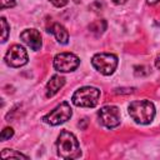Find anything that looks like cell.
Returning <instances> with one entry per match:
<instances>
[{
  "instance_id": "52a82bcc",
  "label": "cell",
  "mask_w": 160,
  "mask_h": 160,
  "mask_svg": "<svg viewBox=\"0 0 160 160\" xmlns=\"http://www.w3.org/2000/svg\"><path fill=\"white\" fill-rule=\"evenodd\" d=\"M98 118L100 124L106 129H114L120 125V111L114 105L102 106L98 111Z\"/></svg>"
},
{
  "instance_id": "7c38bea8",
  "label": "cell",
  "mask_w": 160,
  "mask_h": 160,
  "mask_svg": "<svg viewBox=\"0 0 160 160\" xmlns=\"http://www.w3.org/2000/svg\"><path fill=\"white\" fill-rule=\"evenodd\" d=\"M89 30L95 35H100L106 30V21L104 19L95 20L89 25Z\"/></svg>"
},
{
  "instance_id": "5b68a950",
  "label": "cell",
  "mask_w": 160,
  "mask_h": 160,
  "mask_svg": "<svg viewBox=\"0 0 160 160\" xmlns=\"http://www.w3.org/2000/svg\"><path fill=\"white\" fill-rule=\"evenodd\" d=\"M71 115H72V110L70 108V104L64 101L59 104L55 109H52L49 114H46L42 118V121L51 126H56V125H60L68 121L71 118Z\"/></svg>"
},
{
  "instance_id": "e0dca14e",
  "label": "cell",
  "mask_w": 160,
  "mask_h": 160,
  "mask_svg": "<svg viewBox=\"0 0 160 160\" xmlns=\"http://www.w3.org/2000/svg\"><path fill=\"white\" fill-rule=\"evenodd\" d=\"M68 1H69V0H50V2H51L54 6H56V8H62V6H65V5L68 4Z\"/></svg>"
},
{
  "instance_id": "6da1fadb",
  "label": "cell",
  "mask_w": 160,
  "mask_h": 160,
  "mask_svg": "<svg viewBox=\"0 0 160 160\" xmlns=\"http://www.w3.org/2000/svg\"><path fill=\"white\" fill-rule=\"evenodd\" d=\"M56 150H58V155L61 159H66V160L76 159L81 154L76 136L68 130H62L59 134L56 140Z\"/></svg>"
},
{
  "instance_id": "4fadbf2b",
  "label": "cell",
  "mask_w": 160,
  "mask_h": 160,
  "mask_svg": "<svg viewBox=\"0 0 160 160\" xmlns=\"http://www.w3.org/2000/svg\"><path fill=\"white\" fill-rule=\"evenodd\" d=\"M1 158L2 159H8V158H15V159H28V156L22 155L21 152H16L12 149H4L1 151Z\"/></svg>"
},
{
  "instance_id": "9a60e30c",
  "label": "cell",
  "mask_w": 160,
  "mask_h": 160,
  "mask_svg": "<svg viewBox=\"0 0 160 160\" xmlns=\"http://www.w3.org/2000/svg\"><path fill=\"white\" fill-rule=\"evenodd\" d=\"M1 26H2V36H1V41L5 42V41L8 40V35H9V25H8L5 18H1Z\"/></svg>"
},
{
  "instance_id": "ac0fdd59",
  "label": "cell",
  "mask_w": 160,
  "mask_h": 160,
  "mask_svg": "<svg viewBox=\"0 0 160 160\" xmlns=\"http://www.w3.org/2000/svg\"><path fill=\"white\" fill-rule=\"evenodd\" d=\"M155 66L160 70V56H158V58L155 59Z\"/></svg>"
},
{
  "instance_id": "3957f363",
  "label": "cell",
  "mask_w": 160,
  "mask_h": 160,
  "mask_svg": "<svg viewBox=\"0 0 160 160\" xmlns=\"http://www.w3.org/2000/svg\"><path fill=\"white\" fill-rule=\"evenodd\" d=\"M100 95L101 92L98 88L82 86L72 94L71 101L75 106H79V108H94L98 105Z\"/></svg>"
},
{
  "instance_id": "9c48e42d",
  "label": "cell",
  "mask_w": 160,
  "mask_h": 160,
  "mask_svg": "<svg viewBox=\"0 0 160 160\" xmlns=\"http://www.w3.org/2000/svg\"><path fill=\"white\" fill-rule=\"evenodd\" d=\"M20 39L34 51L40 50L42 41H41V35L36 29H25L20 34Z\"/></svg>"
},
{
  "instance_id": "2e32d148",
  "label": "cell",
  "mask_w": 160,
  "mask_h": 160,
  "mask_svg": "<svg viewBox=\"0 0 160 160\" xmlns=\"http://www.w3.org/2000/svg\"><path fill=\"white\" fill-rule=\"evenodd\" d=\"M14 6H15V0H1V9L14 8Z\"/></svg>"
},
{
  "instance_id": "30bf717a",
  "label": "cell",
  "mask_w": 160,
  "mask_h": 160,
  "mask_svg": "<svg viewBox=\"0 0 160 160\" xmlns=\"http://www.w3.org/2000/svg\"><path fill=\"white\" fill-rule=\"evenodd\" d=\"M48 31L55 36V39H56L58 42H60V44H62V45H65V44L69 42V32H68V30H66L61 24H59V22H52V24L48 28Z\"/></svg>"
},
{
  "instance_id": "277c9868",
  "label": "cell",
  "mask_w": 160,
  "mask_h": 160,
  "mask_svg": "<svg viewBox=\"0 0 160 160\" xmlns=\"http://www.w3.org/2000/svg\"><path fill=\"white\" fill-rule=\"evenodd\" d=\"M92 66L102 75H111L118 66V56L109 52L95 54L91 59Z\"/></svg>"
},
{
  "instance_id": "5bb4252c",
  "label": "cell",
  "mask_w": 160,
  "mask_h": 160,
  "mask_svg": "<svg viewBox=\"0 0 160 160\" xmlns=\"http://www.w3.org/2000/svg\"><path fill=\"white\" fill-rule=\"evenodd\" d=\"M12 136H14V129L10 128V126L4 128L2 131H1V134H0V139H1V141H6V140H9V139L12 138Z\"/></svg>"
},
{
  "instance_id": "d6986e66",
  "label": "cell",
  "mask_w": 160,
  "mask_h": 160,
  "mask_svg": "<svg viewBox=\"0 0 160 160\" xmlns=\"http://www.w3.org/2000/svg\"><path fill=\"white\" fill-rule=\"evenodd\" d=\"M112 1H114L116 5H122V4H125L128 0H112Z\"/></svg>"
},
{
  "instance_id": "7a4b0ae2",
  "label": "cell",
  "mask_w": 160,
  "mask_h": 160,
  "mask_svg": "<svg viewBox=\"0 0 160 160\" xmlns=\"http://www.w3.org/2000/svg\"><path fill=\"white\" fill-rule=\"evenodd\" d=\"M130 118L140 125L150 124L155 118V106L150 100H135L128 108Z\"/></svg>"
},
{
  "instance_id": "8fae6325",
  "label": "cell",
  "mask_w": 160,
  "mask_h": 160,
  "mask_svg": "<svg viewBox=\"0 0 160 160\" xmlns=\"http://www.w3.org/2000/svg\"><path fill=\"white\" fill-rule=\"evenodd\" d=\"M65 85V79L60 75H52L46 84V96L52 98Z\"/></svg>"
},
{
  "instance_id": "8992f818",
  "label": "cell",
  "mask_w": 160,
  "mask_h": 160,
  "mask_svg": "<svg viewBox=\"0 0 160 160\" xmlns=\"http://www.w3.org/2000/svg\"><path fill=\"white\" fill-rule=\"evenodd\" d=\"M54 69L59 72L74 71L80 65V59L72 52H60L54 58Z\"/></svg>"
},
{
  "instance_id": "ffe728a7",
  "label": "cell",
  "mask_w": 160,
  "mask_h": 160,
  "mask_svg": "<svg viewBox=\"0 0 160 160\" xmlns=\"http://www.w3.org/2000/svg\"><path fill=\"white\" fill-rule=\"evenodd\" d=\"M160 0H146V2L149 4V5H155V4H158Z\"/></svg>"
},
{
  "instance_id": "ba28073f",
  "label": "cell",
  "mask_w": 160,
  "mask_h": 160,
  "mask_svg": "<svg viewBox=\"0 0 160 160\" xmlns=\"http://www.w3.org/2000/svg\"><path fill=\"white\" fill-rule=\"evenodd\" d=\"M5 62L11 68L24 66L28 62V52H26V50L19 44L11 45L8 49L6 54H5Z\"/></svg>"
}]
</instances>
